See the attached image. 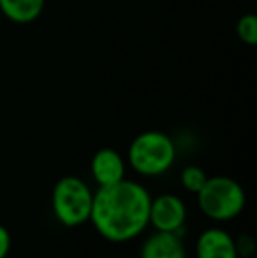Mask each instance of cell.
<instances>
[{"instance_id":"obj_11","label":"cell","mask_w":257,"mask_h":258,"mask_svg":"<svg viewBox=\"0 0 257 258\" xmlns=\"http://www.w3.org/2000/svg\"><path fill=\"white\" fill-rule=\"evenodd\" d=\"M236 34H238V37H240V41L245 42V44H248V46L257 44V18H255V14L248 13L238 20Z\"/></svg>"},{"instance_id":"obj_14","label":"cell","mask_w":257,"mask_h":258,"mask_svg":"<svg viewBox=\"0 0 257 258\" xmlns=\"http://www.w3.org/2000/svg\"><path fill=\"white\" fill-rule=\"evenodd\" d=\"M240 258H255V256H240Z\"/></svg>"},{"instance_id":"obj_2","label":"cell","mask_w":257,"mask_h":258,"mask_svg":"<svg viewBox=\"0 0 257 258\" xmlns=\"http://www.w3.org/2000/svg\"><path fill=\"white\" fill-rule=\"evenodd\" d=\"M129 163L141 176H161L168 172L176 160V146L164 132L148 130L134 137L127 153Z\"/></svg>"},{"instance_id":"obj_7","label":"cell","mask_w":257,"mask_h":258,"mask_svg":"<svg viewBox=\"0 0 257 258\" xmlns=\"http://www.w3.org/2000/svg\"><path fill=\"white\" fill-rule=\"evenodd\" d=\"M197 258H240L234 246V237L219 227L206 228L195 242Z\"/></svg>"},{"instance_id":"obj_5","label":"cell","mask_w":257,"mask_h":258,"mask_svg":"<svg viewBox=\"0 0 257 258\" xmlns=\"http://www.w3.org/2000/svg\"><path fill=\"white\" fill-rule=\"evenodd\" d=\"M150 225L161 232H176L183 237L187 221V206L178 195L162 194L150 202Z\"/></svg>"},{"instance_id":"obj_8","label":"cell","mask_w":257,"mask_h":258,"mask_svg":"<svg viewBox=\"0 0 257 258\" xmlns=\"http://www.w3.org/2000/svg\"><path fill=\"white\" fill-rule=\"evenodd\" d=\"M141 258H187L183 237L176 232H161L148 235L141 246Z\"/></svg>"},{"instance_id":"obj_9","label":"cell","mask_w":257,"mask_h":258,"mask_svg":"<svg viewBox=\"0 0 257 258\" xmlns=\"http://www.w3.org/2000/svg\"><path fill=\"white\" fill-rule=\"evenodd\" d=\"M46 0H0V11L14 23H32L42 14Z\"/></svg>"},{"instance_id":"obj_15","label":"cell","mask_w":257,"mask_h":258,"mask_svg":"<svg viewBox=\"0 0 257 258\" xmlns=\"http://www.w3.org/2000/svg\"><path fill=\"white\" fill-rule=\"evenodd\" d=\"M108 258H117V256H108Z\"/></svg>"},{"instance_id":"obj_6","label":"cell","mask_w":257,"mask_h":258,"mask_svg":"<svg viewBox=\"0 0 257 258\" xmlns=\"http://www.w3.org/2000/svg\"><path fill=\"white\" fill-rule=\"evenodd\" d=\"M92 177L97 186H110L125 179V162L118 151L111 148H102L92 156L90 163Z\"/></svg>"},{"instance_id":"obj_13","label":"cell","mask_w":257,"mask_h":258,"mask_svg":"<svg viewBox=\"0 0 257 258\" xmlns=\"http://www.w3.org/2000/svg\"><path fill=\"white\" fill-rule=\"evenodd\" d=\"M11 251V234L4 225H0V258H6Z\"/></svg>"},{"instance_id":"obj_12","label":"cell","mask_w":257,"mask_h":258,"mask_svg":"<svg viewBox=\"0 0 257 258\" xmlns=\"http://www.w3.org/2000/svg\"><path fill=\"white\" fill-rule=\"evenodd\" d=\"M234 246H236L238 256H254L255 251V242L250 235L243 234L238 239H234Z\"/></svg>"},{"instance_id":"obj_10","label":"cell","mask_w":257,"mask_h":258,"mask_svg":"<svg viewBox=\"0 0 257 258\" xmlns=\"http://www.w3.org/2000/svg\"><path fill=\"white\" fill-rule=\"evenodd\" d=\"M180 181H182V186L185 188L187 191H190V194H197V191L204 186L206 181H208V176H206V172L201 169V167L189 165L182 170V174H180Z\"/></svg>"},{"instance_id":"obj_3","label":"cell","mask_w":257,"mask_h":258,"mask_svg":"<svg viewBox=\"0 0 257 258\" xmlns=\"http://www.w3.org/2000/svg\"><path fill=\"white\" fill-rule=\"evenodd\" d=\"M197 204L206 218L213 221H231L240 216L247 204L245 190L236 179L227 176L208 177L197 191Z\"/></svg>"},{"instance_id":"obj_4","label":"cell","mask_w":257,"mask_h":258,"mask_svg":"<svg viewBox=\"0 0 257 258\" xmlns=\"http://www.w3.org/2000/svg\"><path fill=\"white\" fill-rule=\"evenodd\" d=\"M93 191L78 176H64L52 191V209L59 223L74 228L90 221Z\"/></svg>"},{"instance_id":"obj_1","label":"cell","mask_w":257,"mask_h":258,"mask_svg":"<svg viewBox=\"0 0 257 258\" xmlns=\"http://www.w3.org/2000/svg\"><path fill=\"white\" fill-rule=\"evenodd\" d=\"M151 195L143 184L122 179L93 191L90 221L100 237L110 242H127L150 225Z\"/></svg>"}]
</instances>
